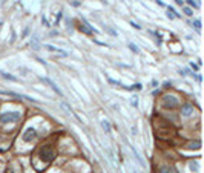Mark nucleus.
<instances>
[{"label":"nucleus","mask_w":204,"mask_h":173,"mask_svg":"<svg viewBox=\"0 0 204 173\" xmlns=\"http://www.w3.org/2000/svg\"><path fill=\"white\" fill-rule=\"evenodd\" d=\"M83 21H84V25H78V29L82 31V32H84V34H94V32H97L94 28H91V26L86 23L84 19H83Z\"/></svg>","instance_id":"obj_6"},{"label":"nucleus","mask_w":204,"mask_h":173,"mask_svg":"<svg viewBox=\"0 0 204 173\" xmlns=\"http://www.w3.org/2000/svg\"><path fill=\"white\" fill-rule=\"evenodd\" d=\"M192 112H193V106L192 104H184L181 107V115L183 116H190Z\"/></svg>","instance_id":"obj_7"},{"label":"nucleus","mask_w":204,"mask_h":173,"mask_svg":"<svg viewBox=\"0 0 204 173\" xmlns=\"http://www.w3.org/2000/svg\"><path fill=\"white\" fill-rule=\"evenodd\" d=\"M40 80H41V81H45L46 84H49V86H51V89H52L54 92H57V94H58V95H60V96H63V92H62V89H60V88H58V86H57L55 83H54V81H52V80H49V78H46V77H41Z\"/></svg>","instance_id":"obj_5"},{"label":"nucleus","mask_w":204,"mask_h":173,"mask_svg":"<svg viewBox=\"0 0 204 173\" xmlns=\"http://www.w3.org/2000/svg\"><path fill=\"white\" fill-rule=\"evenodd\" d=\"M31 43H32V48H34V49H39V37L34 35V37H32V41H31Z\"/></svg>","instance_id":"obj_12"},{"label":"nucleus","mask_w":204,"mask_h":173,"mask_svg":"<svg viewBox=\"0 0 204 173\" xmlns=\"http://www.w3.org/2000/svg\"><path fill=\"white\" fill-rule=\"evenodd\" d=\"M131 25H132L135 29H141V26H140V25H137V23H133V21H131Z\"/></svg>","instance_id":"obj_17"},{"label":"nucleus","mask_w":204,"mask_h":173,"mask_svg":"<svg viewBox=\"0 0 204 173\" xmlns=\"http://www.w3.org/2000/svg\"><path fill=\"white\" fill-rule=\"evenodd\" d=\"M101 127H103V130L106 133H111V124H109V121H107V120L101 121Z\"/></svg>","instance_id":"obj_11"},{"label":"nucleus","mask_w":204,"mask_h":173,"mask_svg":"<svg viewBox=\"0 0 204 173\" xmlns=\"http://www.w3.org/2000/svg\"><path fill=\"white\" fill-rule=\"evenodd\" d=\"M41 23H43V25H45V26H49V23H48V20H46V17H43V19H41Z\"/></svg>","instance_id":"obj_18"},{"label":"nucleus","mask_w":204,"mask_h":173,"mask_svg":"<svg viewBox=\"0 0 204 173\" xmlns=\"http://www.w3.org/2000/svg\"><path fill=\"white\" fill-rule=\"evenodd\" d=\"M193 25H195V28H196V29H200V28H201V23H200V20L193 21Z\"/></svg>","instance_id":"obj_16"},{"label":"nucleus","mask_w":204,"mask_h":173,"mask_svg":"<svg viewBox=\"0 0 204 173\" xmlns=\"http://www.w3.org/2000/svg\"><path fill=\"white\" fill-rule=\"evenodd\" d=\"M21 138H23V141H25V143L34 141V139L37 138V130H35L34 127H28V129H26V130L23 132V136H21Z\"/></svg>","instance_id":"obj_3"},{"label":"nucleus","mask_w":204,"mask_h":173,"mask_svg":"<svg viewBox=\"0 0 204 173\" xmlns=\"http://www.w3.org/2000/svg\"><path fill=\"white\" fill-rule=\"evenodd\" d=\"M45 49L51 51V52H57V54H60V55H66V52H64V51L58 49V48H55V46H51V45H45Z\"/></svg>","instance_id":"obj_8"},{"label":"nucleus","mask_w":204,"mask_h":173,"mask_svg":"<svg viewBox=\"0 0 204 173\" xmlns=\"http://www.w3.org/2000/svg\"><path fill=\"white\" fill-rule=\"evenodd\" d=\"M175 3H178L180 6H181V5H183V0H175Z\"/></svg>","instance_id":"obj_20"},{"label":"nucleus","mask_w":204,"mask_h":173,"mask_svg":"<svg viewBox=\"0 0 204 173\" xmlns=\"http://www.w3.org/2000/svg\"><path fill=\"white\" fill-rule=\"evenodd\" d=\"M187 3H189L190 6H198V5H196L195 2H193V0H187Z\"/></svg>","instance_id":"obj_19"},{"label":"nucleus","mask_w":204,"mask_h":173,"mask_svg":"<svg viewBox=\"0 0 204 173\" xmlns=\"http://www.w3.org/2000/svg\"><path fill=\"white\" fill-rule=\"evenodd\" d=\"M200 147H201V144L198 143V141L196 143H190L189 145H187V149H200Z\"/></svg>","instance_id":"obj_14"},{"label":"nucleus","mask_w":204,"mask_h":173,"mask_svg":"<svg viewBox=\"0 0 204 173\" xmlns=\"http://www.w3.org/2000/svg\"><path fill=\"white\" fill-rule=\"evenodd\" d=\"M54 156H55V153H54V149L49 147V145H45V147H41L40 152H39V158L43 161V163H51V161L54 159Z\"/></svg>","instance_id":"obj_1"},{"label":"nucleus","mask_w":204,"mask_h":173,"mask_svg":"<svg viewBox=\"0 0 204 173\" xmlns=\"http://www.w3.org/2000/svg\"><path fill=\"white\" fill-rule=\"evenodd\" d=\"M129 49H131L132 52H135V54H140L138 46H137V45H133V43H129Z\"/></svg>","instance_id":"obj_13"},{"label":"nucleus","mask_w":204,"mask_h":173,"mask_svg":"<svg viewBox=\"0 0 204 173\" xmlns=\"http://www.w3.org/2000/svg\"><path fill=\"white\" fill-rule=\"evenodd\" d=\"M161 173H178L172 165H163L161 167Z\"/></svg>","instance_id":"obj_9"},{"label":"nucleus","mask_w":204,"mask_h":173,"mask_svg":"<svg viewBox=\"0 0 204 173\" xmlns=\"http://www.w3.org/2000/svg\"><path fill=\"white\" fill-rule=\"evenodd\" d=\"M20 120V112H3L0 115V123L6 124V123H15Z\"/></svg>","instance_id":"obj_2"},{"label":"nucleus","mask_w":204,"mask_h":173,"mask_svg":"<svg viewBox=\"0 0 204 173\" xmlns=\"http://www.w3.org/2000/svg\"><path fill=\"white\" fill-rule=\"evenodd\" d=\"M184 14L190 17V15H192V9H190V8H184Z\"/></svg>","instance_id":"obj_15"},{"label":"nucleus","mask_w":204,"mask_h":173,"mask_svg":"<svg viewBox=\"0 0 204 173\" xmlns=\"http://www.w3.org/2000/svg\"><path fill=\"white\" fill-rule=\"evenodd\" d=\"M2 74V77L5 78V80H9V81H17V77H14V75H11V74H8V72H0Z\"/></svg>","instance_id":"obj_10"},{"label":"nucleus","mask_w":204,"mask_h":173,"mask_svg":"<svg viewBox=\"0 0 204 173\" xmlns=\"http://www.w3.org/2000/svg\"><path fill=\"white\" fill-rule=\"evenodd\" d=\"M163 104L166 107H175V106H178V98L175 95H166L163 98Z\"/></svg>","instance_id":"obj_4"}]
</instances>
